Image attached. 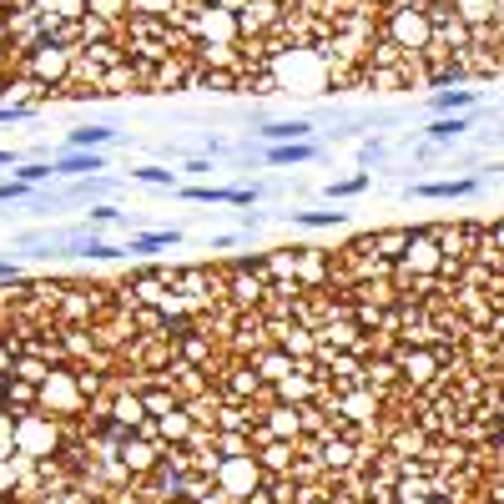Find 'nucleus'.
Masks as SVG:
<instances>
[{"label": "nucleus", "mask_w": 504, "mask_h": 504, "mask_svg": "<svg viewBox=\"0 0 504 504\" xmlns=\"http://www.w3.org/2000/svg\"><path fill=\"white\" fill-rule=\"evenodd\" d=\"M117 137L121 131H111V127H76V131H66V152H101Z\"/></svg>", "instance_id": "8"}, {"label": "nucleus", "mask_w": 504, "mask_h": 504, "mask_svg": "<svg viewBox=\"0 0 504 504\" xmlns=\"http://www.w3.org/2000/svg\"><path fill=\"white\" fill-rule=\"evenodd\" d=\"M368 182H374V176H368V172H358V176H343V182H328V197H358V192H364Z\"/></svg>", "instance_id": "18"}, {"label": "nucleus", "mask_w": 504, "mask_h": 504, "mask_svg": "<svg viewBox=\"0 0 504 504\" xmlns=\"http://www.w3.org/2000/svg\"><path fill=\"white\" fill-rule=\"evenodd\" d=\"M15 378H25V384L41 388L51 378V364H46V358H21V364H15Z\"/></svg>", "instance_id": "17"}, {"label": "nucleus", "mask_w": 504, "mask_h": 504, "mask_svg": "<svg viewBox=\"0 0 504 504\" xmlns=\"http://www.w3.org/2000/svg\"><path fill=\"white\" fill-rule=\"evenodd\" d=\"M484 182H490V176H444V182H414V197H474V192L484 187Z\"/></svg>", "instance_id": "3"}, {"label": "nucleus", "mask_w": 504, "mask_h": 504, "mask_svg": "<svg viewBox=\"0 0 504 504\" xmlns=\"http://www.w3.org/2000/svg\"><path fill=\"white\" fill-rule=\"evenodd\" d=\"M394 31H399L404 46H429V15L423 11H409V5H399V15H394Z\"/></svg>", "instance_id": "7"}, {"label": "nucleus", "mask_w": 504, "mask_h": 504, "mask_svg": "<svg viewBox=\"0 0 504 504\" xmlns=\"http://www.w3.org/2000/svg\"><path fill=\"white\" fill-rule=\"evenodd\" d=\"M31 111H35L31 101H11V106H0V121H25Z\"/></svg>", "instance_id": "20"}, {"label": "nucleus", "mask_w": 504, "mask_h": 504, "mask_svg": "<svg viewBox=\"0 0 504 504\" xmlns=\"http://www.w3.org/2000/svg\"><path fill=\"white\" fill-rule=\"evenodd\" d=\"M474 101H480V91H434L429 111H470Z\"/></svg>", "instance_id": "12"}, {"label": "nucleus", "mask_w": 504, "mask_h": 504, "mask_svg": "<svg viewBox=\"0 0 504 504\" xmlns=\"http://www.w3.org/2000/svg\"><path fill=\"white\" fill-rule=\"evenodd\" d=\"M21 197H31V187H25V182H0V202H21Z\"/></svg>", "instance_id": "21"}, {"label": "nucleus", "mask_w": 504, "mask_h": 504, "mask_svg": "<svg viewBox=\"0 0 504 504\" xmlns=\"http://www.w3.org/2000/svg\"><path fill=\"white\" fill-rule=\"evenodd\" d=\"M399 374L409 378V384H429L434 378V353H399Z\"/></svg>", "instance_id": "10"}, {"label": "nucleus", "mask_w": 504, "mask_h": 504, "mask_svg": "<svg viewBox=\"0 0 504 504\" xmlns=\"http://www.w3.org/2000/svg\"><path fill=\"white\" fill-rule=\"evenodd\" d=\"M298 227H343L348 223V212H288Z\"/></svg>", "instance_id": "15"}, {"label": "nucleus", "mask_w": 504, "mask_h": 504, "mask_svg": "<svg viewBox=\"0 0 504 504\" xmlns=\"http://www.w3.org/2000/svg\"><path fill=\"white\" fill-rule=\"evenodd\" d=\"M252 137H262L268 147H288V141H313V121H308V117H293V121H268V127L252 131Z\"/></svg>", "instance_id": "5"}, {"label": "nucleus", "mask_w": 504, "mask_h": 504, "mask_svg": "<svg viewBox=\"0 0 504 504\" xmlns=\"http://www.w3.org/2000/svg\"><path fill=\"white\" fill-rule=\"evenodd\" d=\"M111 192H117V182H111V176H86V182H76V187H71L66 197L91 202V197H111Z\"/></svg>", "instance_id": "14"}, {"label": "nucleus", "mask_w": 504, "mask_h": 504, "mask_svg": "<svg viewBox=\"0 0 504 504\" xmlns=\"http://www.w3.org/2000/svg\"><path fill=\"white\" fill-rule=\"evenodd\" d=\"M262 187H182L187 202H227V207H247Z\"/></svg>", "instance_id": "6"}, {"label": "nucleus", "mask_w": 504, "mask_h": 504, "mask_svg": "<svg viewBox=\"0 0 504 504\" xmlns=\"http://www.w3.org/2000/svg\"><path fill=\"white\" fill-rule=\"evenodd\" d=\"M318 141H288V147H268V166H293V162H313Z\"/></svg>", "instance_id": "9"}, {"label": "nucleus", "mask_w": 504, "mask_h": 504, "mask_svg": "<svg viewBox=\"0 0 504 504\" xmlns=\"http://www.w3.org/2000/svg\"><path fill=\"white\" fill-rule=\"evenodd\" d=\"M378 157H384V141H364V147H358V162H378Z\"/></svg>", "instance_id": "22"}, {"label": "nucleus", "mask_w": 504, "mask_h": 504, "mask_svg": "<svg viewBox=\"0 0 504 504\" xmlns=\"http://www.w3.org/2000/svg\"><path fill=\"white\" fill-rule=\"evenodd\" d=\"M106 172V157L101 152H66V157H51V176H96Z\"/></svg>", "instance_id": "4"}, {"label": "nucleus", "mask_w": 504, "mask_h": 504, "mask_svg": "<svg viewBox=\"0 0 504 504\" xmlns=\"http://www.w3.org/2000/svg\"><path fill=\"white\" fill-rule=\"evenodd\" d=\"M15 162V152H0V166H11Z\"/></svg>", "instance_id": "24"}, {"label": "nucleus", "mask_w": 504, "mask_h": 504, "mask_svg": "<svg viewBox=\"0 0 504 504\" xmlns=\"http://www.w3.org/2000/svg\"><path fill=\"white\" fill-rule=\"evenodd\" d=\"M172 242H182V233L162 227V233H141V237H131V242H127V252H157V247H172Z\"/></svg>", "instance_id": "13"}, {"label": "nucleus", "mask_w": 504, "mask_h": 504, "mask_svg": "<svg viewBox=\"0 0 504 504\" xmlns=\"http://www.w3.org/2000/svg\"><path fill=\"white\" fill-rule=\"evenodd\" d=\"M404 268L423 272V278H434V272L444 268V252H439L434 233H414V237H409V252H404Z\"/></svg>", "instance_id": "2"}, {"label": "nucleus", "mask_w": 504, "mask_h": 504, "mask_svg": "<svg viewBox=\"0 0 504 504\" xmlns=\"http://www.w3.org/2000/svg\"><path fill=\"white\" fill-rule=\"evenodd\" d=\"M81 378H71V374H51L46 384H41V404H46L51 414H76L81 409Z\"/></svg>", "instance_id": "1"}, {"label": "nucleus", "mask_w": 504, "mask_h": 504, "mask_svg": "<svg viewBox=\"0 0 504 504\" xmlns=\"http://www.w3.org/2000/svg\"><path fill=\"white\" fill-rule=\"evenodd\" d=\"M21 278V268H15V262H0V282H15Z\"/></svg>", "instance_id": "23"}, {"label": "nucleus", "mask_w": 504, "mask_h": 504, "mask_svg": "<svg viewBox=\"0 0 504 504\" xmlns=\"http://www.w3.org/2000/svg\"><path fill=\"white\" fill-rule=\"evenodd\" d=\"M131 182H147V187H172L176 192V172H166V166H137Z\"/></svg>", "instance_id": "16"}, {"label": "nucleus", "mask_w": 504, "mask_h": 504, "mask_svg": "<svg viewBox=\"0 0 504 504\" xmlns=\"http://www.w3.org/2000/svg\"><path fill=\"white\" fill-rule=\"evenodd\" d=\"M490 5L494 0H459V21H470V25H480V21H490Z\"/></svg>", "instance_id": "19"}, {"label": "nucleus", "mask_w": 504, "mask_h": 504, "mask_svg": "<svg viewBox=\"0 0 504 504\" xmlns=\"http://www.w3.org/2000/svg\"><path fill=\"white\" fill-rule=\"evenodd\" d=\"M464 131H470V117H439L434 127L423 131V137L434 141V147H444V141H459Z\"/></svg>", "instance_id": "11"}]
</instances>
